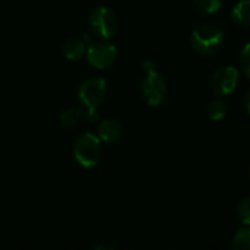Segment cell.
<instances>
[{
    "instance_id": "6da1fadb",
    "label": "cell",
    "mask_w": 250,
    "mask_h": 250,
    "mask_svg": "<svg viewBox=\"0 0 250 250\" xmlns=\"http://www.w3.org/2000/svg\"><path fill=\"white\" fill-rule=\"evenodd\" d=\"M190 48L199 56H211L224 44V32L211 23H204L195 28L189 38Z\"/></svg>"
},
{
    "instance_id": "7a4b0ae2",
    "label": "cell",
    "mask_w": 250,
    "mask_h": 250,
    "mask_svg": "<svg viewBox=\"0 0 250 250\" xmlns=\"http://www.w3.org/2000/svg\"><path fill=\"white\" fill-rule=\"evenodd\" d=\"M73 157L85 168L95 167L103 158V142L91 132L79 135L73 144Z\"/></svg>"
},
{
    "instance_id": "3957f363",
    "label": "cell",
    "mask_w": 250,
    "mask_h": 250,
    "mask_svg": "<svg viewBox=\"0 0 250 250\" xmlns=\"http://www.w3.org/2000/svg\"><path fill=\"white\" fill-rule=\"evenodd\" d=\"M88 22H89L91 31L101 40L111 38L117 32V28H119V21H117L116 13L105 6L95 7L89 15Z\"/></svg>"
},
{
    "instance_id": "277c9868",
    "label": "cell",
    "mask_w": 250,
    "mask_h": 250,
    "mask_svg": "<svg viewBox=\"0 0 250 250\" xmlns=\"http://www.w3.org/2000/svg\"><path fill=\"white\" fill-rule=\"evenodd\" d=\"M141 94L148 105L157 107L167 97V81L158 70L145 72V76L141 81Z\"/></svg>"
},
{
    "instance_id": "5b68a950",
    "label": "cell",
    "mask_w": 250,
    "mask_h": 250,
    "mask_svg": "<svg viewBox=\"0 0 250 250\" xmlns=\"http://www.w3.org/2000/svg\"><path fill=\"white\" fill-rule=\"evenodd\" d=\"M79 101L85 108L97 110L107 97V82L103 78H89L82 82L78 92Z\"/></svg>"
},
{
    "instance_id": "8992f818",
    "label": "cell",
    "mask_w": 250,
    "mask_h": 250,
    "mask_svg": "<svg viewBox=\"0 0 250 250\" xmlns=\"http://www.w3.org/2000/svg\"><path fill=\"white\" fill-rule=\"evenodd\" d=\"M239 69L234 66L218 67L211 78V89L215 97H227L234 92L239 83Z\"/></svg>"
},
{
    "instance_id": "52a82bcc",
    "label": "cell",
    "mask_w": 250,
    "mask_h": 250,
    "mask_svg": "<svg viewBox=\"0 0 250 250\" xmlns=\"http://www.w3.org/2000/svg\"><path fill=\"white\" fill-rule=\"evenodd\" d=\"M117 47L107 40L91 42L86 48V59L97 69H107L113 66L117 60Z\"/></svg>"
},
{
    "instance_id": "ba28073f",
    "label": "cell",
    "mask_w": 250,
    "mask_h": 250,
    "mask_svg": "<svg viewBox=\"0 0 250 250\" xmlns=\"http://www.w3.org/2000/svg\"><path fill=\"white\" fill-rule=\"evenodd\" d=\"M98 120V113L97 110H91V108H79V107H73V108H66L62 114H60V123L66 127V129H76L79 126H82L83 123H94Z\"/></svg>"
},
{
    "instance_id": "9c48e42d",
    "label": "cell",
    "mask_w": 250,
    "mask_h": 250,
    "mask_svg": "<svg viewBox=\"0 0 250 250\" xmlns=\"http://www.w3.org/2000/svg\"><path fill=\"white\" fill-rule=\"evenodd\" d=\"M123 135V129L120 123H117L113 119H104L98 123L97 127V136L101 139V142L105 144H116L120 141Z\"/></svg>"
},
{
    "instance_id": "30bf717a",
    "label": "cell",
    "mask_w": 250,
    "mask_h": 250,
    "mask_svg": "<svg viewBox=\"0 0 250 250\" xmlns=\"http://www.w3.org/2000/svg\"><path fill=\"white\" fill-rule=\"evenodd\" d=\"M86 42L82 38H69L62 45V53L67 60L78 62L86 54Z\"/></svg>"
},
{
    "instance_id": "8fae6325",
    "label": "cell",
    "mask_w": 250,
    "mask_h": 250,
    "mask_svg": "<svg viewBox=\"0 0 250 250\" xmlns=\"http://www.w3.org/2000/svg\"><path fill=\"white\" fill-rule=\"evenodd\" d=\"M231 19L242 28H250V0H240L234 4Z\"/></svg>"
},
{
    "instance_id": "7c38bea8",
    "label": "cell",
    "mask_w": 250,
    "mask_h": 250,
    "mask_svg": "<svg viewBox=\"0 0 250 250\" xmlns=\"http://www.w3.org/2000/svg\"><path fill=\"white\" fill-rule=\"evenodd\" d=\"M227 103L223 100V97H217L214 98L212 101H209L208 107H207V113L209 116V119L215 120V122H220L223 120L226 116H227Z\"/></svg>"
},
{
    "instance_id": "4fadbf2b",
    "label": "cell",
    "mask_w": 250,
    "mask_h": 250,
    "mask_svg": "<svg viewBox=\"0 0 250 250\" xmlns=\"http://www.w3.org/2000/svg\"><path fill=\"white\" fill-rule=\"evenodd\" d=\"M231 248L236 250H250V226L237 230L231 240Z\"/></svg>"
},
{
    "instance_id": "5bb4252c",
    "label": "cell",
    "mask_w": 250,
    "mask_h": 250,
    "mask_svg": "<svg viewBox=\"0 0 250 250\" xmlns=\"http://www.w3.org/2000/svg\"><path fill=\"white\" fill-rule=\"evenodd\" d=\"M236 215H237L239 221H240L243 226H250V196L242 199V201L237 204Z\"/></svg>"
},
{
    "instance_id": "9a60e30c",
    "label": "cell",
    "mask_w": 250,
    "mask_h": 250,
    "mask_svg": "<svg viewBox=\"0 0 250 250\" xmlns=\"http://www.w3.org/2000/svg\"><path fill=\"white\" fill-rule=\"evenodd\" d=\"M239 64H240L242 73L248 79H250V42L243 45V48L240 51V56H239Z\"/></svg>"
},
{
    "instance_id": "2e32d148",
    "label": "cell",
    "mask_w": 250,
    "mask_h": 250,
    "mask_svg": "<svg viewBox=\"0 0 250 250\" xmlns=\"http://www.w3.org/2000/svg\"><path fill=\"white\" fill-rule=\"evenodd\" d=\"M193 3L198 6V9H201L205 13H217L221 9L223 0H193Z\"/></svg>"
},
{
    "instance_id": "e0dca14e",
    "label": "cell",
    "mask_w": 250,
    "mask_h": 250,
    "mask_svg": "<svg viewBox=\"0 0 250 250\" xmlns=\"http://www.w3.org/2000/svg\"><path fill=\"white\" fill-rule=\"evenodd\" d=\"M144 70H145V72L158 70V69H157V63H155L154 60H145V62H144Z\"/></svg>"
},
{
    "instance_id": "ac0fdd59",
    "label": "cell",
    "mask_w": 250,
    "mask_h": 250,
    "mask_svg": "<svg viewBox=\"0 0 250 250\" xmlns=\"http://www.w3.org/2000/svg\"><path fill=\"white\" fill-rule=\"evenodd\" d=\"M243 105H245L246 113L250 116V89L245 94V97H243Z\"/></svg>"
},
{
    "instance_id": "d6986e66",
    "label": "cell",
    "mask_w": 250,
    "mask_h": 250,
    "mask_svg": "<svg viewBox=\"0 0 250 250\" xmlns=\"http://www.w3.org/2000/svg\"><path fill=\"white\" fill-rule=\"evenodd\" d=\"M249 176H250V168H249Z\"/></svg>"
}]
</instances>
